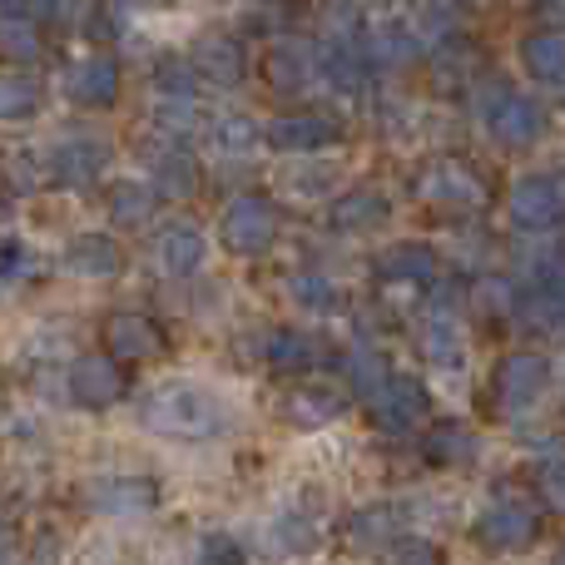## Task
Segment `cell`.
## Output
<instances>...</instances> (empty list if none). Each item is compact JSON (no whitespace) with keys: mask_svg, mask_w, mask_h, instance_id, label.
Instances as JSON below:
<instances>
[{"mask_svg":"<svg viewBox=\"0 0 565 565\" xmlns=\"http://www.w3.org/2000/svg\"><path fill=\"white\" fill-rule=\"evenodd\" d=\"M45 40H40V25L35 15H0V60L6 65H30L40 60Z\"/></svg>","mask_w":565,"mask_h":565,"instance_id":"34","label":"cell"},{"mask_svg":"<svg viewBox=\"0 0 565 565\" xmlns=\"http://www.w3.org/2000/svg\"><path fill=\"white\" fill-rule=\"evenodd\" d=\"M338 362H342V372H348V387L358 392V397H372V392L387 382V372H392V362L382 358L377 348H348V352H338Z\"/></svg>","mask_w":565,"mask_h":565,"instance_id":"35","label":"cell"},{"mask_svg":"<svg viewBox=\"0 0 565 565\" xmlns=\"http://www.w3.org/2000/svg\"><path fill=\"white\" fill-rule=\"evenodd\" d=\"M264 79L278 89V95H302V89L318 79V45L312 40H274L264 55Z\"/></svg>","mask_w":565,"mask_h":565,"instance_id":"18","label":"cell"},{"mask_svg":"<svg viewBox=\"0 0 565 565\" xmlns=\"http://www.w3.org/2000/svg\"><path fill=\"white\" fill-rule=\"evenodd\" d=\"M372 274L382 282H397V288H431V282L441 278V258L431 244L402 238V244H387L377 258H372Z\"/></svg>","mask_w":565,"mask_h":565,"instance_id":"17","label":"cell"},{"mask_svg":"<svg viewBox=\"0 0 565 565\" xmlns=\"http://www.w3.org/2000/svg\"><path fill=\"white\" fill-rule=\"evenodd\" d=\"M274 546L282 551V556H308V551L322 546V526L308 521L302 511H288V516L274 526Z\"/></svg>","mask_w":565,"mask_h":565,"instance_id":"36","label":"cell"},{"mask_svg":"<svg viewBox=\"0 0 565 565\" xmlns=\"http://www.w3.org/2000/svg\"><path fill=\"white\" fill-rule=\"evenodd\" d=\"M189 70L199 75V85L238 89L248 79V50H244V40L238 35L209 30V35H199L194 50H189Z\"/></svg>","mask_w":565,"mask_h":565,"instance_id":"15","label":"cell"},{"mask_svg":"<svg viewBox=\"0 0 565 565\" xmlns=\"http://www.w3.org/2000/svg\"><path fill=\"white\" fill-rule=\"evenodd\" d=\"M471 536H477V546L491 551V556H516V551L536 546V536H541V511L531 507V501L497 497L491 507H481L477 521H471Z\"/></svg>","mask_w":565,"mask_h":565,"instance_id":"4","label":"cell"},{"mask_svg":"<svg viewBox=\"0 0 565 565\" xmlns=\"http://www.w3.org/2000/svg\"><path fill=\"white\" fill-rule=\"evenodd\" d=\"M422 348H427V362L441 372H461L467 367V348H461V332L457 318L447 308H431L427 312V328H422Z\"/></svg>","mask_w":565,"mask_h":565,"instance_id":"30","label":"cell"},{"mask_svg":"<svg viewBox=\"0 0 565 565\" xmlns=\"http://www.w3.org/2000/svg\"><path fill=\"white\" fill-rule=\"evenodd\" d=\"M154 99H199V75L189 70V60L164 55L154 65Z\"/></svg>","mask_w":565,"mask_h":565,"instance_id":"38","label":"cell"},{"mask_svg":"<svg viewBox=\"0 0 565 565\" xmlns=\"http://www.w3.org/2000/svg\"><path fill=\"white\" fill-rule=\"evenodd\" d=\"M417 194L427 199V204H441V209H457V214H467V209H487V179L477 174V169L467 164V159L457 154H437L427 159V164L417 169Z\"/></svg>","mask_w":565,"mask_h":565,"instance_id":"5","label":"cell"},{"mask_svg":"<svg viewBox=\"0 0 565 565\" xmlns=\"http://www.w3.org/2000/svg\"><path fill=\"white\" fill-rule=\"evenodd\" d=\"M105 209H109V224L115 228H145V224H154V214H159V194L149 179H115L105 194Z\"/></svg>","mask_w":565,"mask_h":565,"instance_id":"27","label":"cell"},{"mask_svg":"<svg viewBox=\"0 0 565 565\" xmlns=\"http://www.w3.org/2000/svg\"><path fill=\"white\" fill-rule=\"evenodd\" d=\"M407 501H372V507H358L342 526L348 536V551H382L387 541H397L407 531Z\"/></svg>","mask_w":565,"mask_h":565,"instance_id":"22","label":"cell"},{"mask_svg":"<svg viewBox=\"0 0 565 565\" xmlns=\"http://www.w3.org/2000/svg\"><path fill=\"white\" fill-rule=\"evenodd\" d=\"M556 387V372H551L546 352H507V358L491 367V402H497L501 417H526Z\"/></svg>","mask_w":565,"mask_h":565,"instance_id":"2","label":"cell"},{"mask_svg":"<svg viewBox=\"0 0 565 565\" xmlns=\"http://www.w3.org/2000/svg\"><path fill=\"white\" fill-rule=\"evenodd\" d=\"M65 387L85 412H109L115 402L129 397V377H125V367H119V358H109V352H85V358L70 367Z\"/></svg>","mask_w":565,"mask_h":565,"instance_id":"12","label":"cell"},{"mask_svg":"<svg viewBox=\"0 0 565 565\" xmlns=\"http://www.w3.org/2000/svg\"><path fill=\"white\" fill-rule=\"evenodd\" d=\"M119 30H125L119 6H109V0H89V6H85V35L89 40H115Z\"/></svg>","mask_w":565,"mask_h":565,"instance_id":"41","label":"cell"},{"mask_svg":"<svg viewBox=\"0 0 565 565\" xmlns=\"http://www.w3.org/2000/svg\"><path fill=\"white\" fill-rule=\"evenodd\" d=\"M204 139L218 159H248L258 149V139H264V129H258V119L238 115V109H224V115H214L204 125Z\"/></svg>","mask_w":565,"mask_h":565,"instance_id":"29","label":"cell"},{"mask_svg":"<svg viewBox=\"0 0 565 565\" xmlns=\"http://www.w3.org/2000/svg\"><path fill=\"white\" fill-rule=\"evenodd\" d=\"M139 427L174 441H214L228 431V407L194 377H169L139 397Z\"/></svg>","mask_w":565,"mask_h":565,"instance_id":"1","label":"cell"},{"mask_svg":"<svg viewBox=\"0 0 565 565\" xmlns=\"http://www.w3.org/2000/svg\"><path fill=\"white\" fill-rule=\"evenodd\" d=\"M342 412H348V392H338V387H292L288 397H282V417L302 431L332 427Z\"/></svg>","mask_w":565,"mask_h":565,"instance_id":"26","label":"cell"},{"mask_svg":"<svg viewBox=\"0 0 565 565\" xmlns=\"http://www.w3.org/2000/svg\"><path fill=\"white\" fill-rule=\"evenodd\" d=\"M477 70H481V55L471 40H461V35L437 40V55H431V79H437V89H451V79H457V89H467L471 79H477Z\"/></svg>","mask_w":565,"mask_h":565,"instance_id":"31","label":"cell"},{"mask_svg":"<svg viewBox=\"0 0 565 565\" xmlns=\"http://www.w3.org/2000/svg\"><path fill=\"white\" fill-rule=\"evenodd\" d=\"M40 105H45V89H40L35 75H0V125H20V119H35Z\"/></svg>","mask_w":565,"mask_h":565,"instance_id":"32","label":"cell"},{"mask_svg":"<svg viewBox=\"0 0 565 565\" xmlns=\"http://www.w3.org/2000/svg\"><path fill=\"white\" fill-rule=\"evenodd\" d=\"M154 194L159 199H194L199 194V159L189 154L179 139H169L164 149L154 154Z\"/></svg>","mask_w":565,"mask_h":565,"instance_id":"28","label":"cell"},{"mask_svg":"<svg viewBox=\"0 0 565 565\" xmlns=\"http://www.w3.org/2000/svg\"><path fill=\"white\" fill-rule=\"evenodd\" d=\"M109 169V139L99 135H65L45 149V179L60 189H95Z\"/></svg>","mask_w":565,"mask_h":565,"instance_id":"9","label":"cell"},{"mask_svg":"<svg viewBox=\"0 0 565 565\" xmlns=\"http://www.w3.org/2000/svg\"><path fill=\"white\" fill-rule=\"evenodd\" d=\"M194 565H248V556H244V546H238L234 536L209 531V536L199 541V551H194Z\"/></svg>","mask_w":565,"mask_h":565,"instance_id":"40","label":"cell"},{"mask_svg":"<svg viewBox=\"0 0 565 565\" xmlns=\"http://www.w3.org/2000/svg\"><path fill=\"white\" fill-rule=\"evenodd\" d=\"M377 565H447V561H441V551L431 546V541L407 536V531H402L397 541H387V546H382Z\"/></svg>","mask_w":565,"mask_h":565,"instance_id":"39","label":"cell"},{"mask_svg":"<svg viewBox=\"0 0 565 565\" xmlns=\"http://www.w3.org/2000/svg\"><path fill=\"white\" fill-rule=\"evenodd\" d=\"M119 89H125V75H119V60L95 50V55L70 60L65 70V99L79 109H115Z\"/></svg>","mask_w":565,"mask_h":565,"instance_id":"13","label":"cell"},{"mask_svg":"<svg viewBox=\"0 0 565 565\" xmlns=\"http://www.w3.org/2000/svg\"><path fill=\"white\" fill-rule=\"evenodd\" d=\"M358 45H362V60H367L372 75H402L422 60L427 40L417 35V25L402 15H382V20H367L358 30Z\"/></svg>","mask_w":565,"mask_h":565,"instance_id":"6","label":"cell"},{"mask_svg":"<svg viewBox=\"0 0 565 565\" xmlns=\"http://www.w3.org/2000/svg\"><path fill=\"white\" fill-rule=\"evenodd\" d=\"M422 457H427V467L467 471V467H477V457H481V437L467 422H437V427H427V437H422Z\"/></svg>","mask_w":565,"mask_h":565,"instance_id":"24","label":"cell"},{"mask_svg":"<svg viewBox=\"0 0 565 565\" xmlns=\"http://www.w3.org/2000/svg\"><path fill=\"white\" fill-rule=\"evenodd\" d=\"M367 412H372V422H377V431H387V437H407V431H417L422 422L431 417V397L417 377H407V372H387V382L367 397Z\"/></svg>","mask_w":565,"mask_h":565,"instance_id":"8","label":"cell"},{"mask_svg":"<svg viewBox=\"0 0 565 565\" xmlns=\"http://www.w3.org/2000/svg\"><path fill=\"white\" fill-rule=\"evenodd\" d=\"M60 264H65L75 278H119L125 274V248H119L109 234H79V238H70Z\"/></svg>","mask_w":565,"mask_h":565,"instance_id":"25","label":"cell"},{"mask_svg":"<svg viewBox=\"0 0 565 565\" xmlns=\"http://www.w3.org/2000/svg\"><path fill=\"white\" fill-rule=\"evenodd\" d=\"M392 218V199L382 189L362 184V189H348L328 204V228L332 234H372Z\"/></svg>","mask_w":565,"mask_h":565,"instance_id":"23","label":"cell"},{"mask_svg":"<svg viewBox=\"0 0 565 565\" xmlns=\"http://www.w3.org/2000/svg\"><path fill=\"white\" fill-rule=\"evenodd\" d=\"M507 214L521 234H556L565 214V194L556 174H521L507 194Z\"/></svg>","mask_w":565,"mask_h":565,"instance_id":"11","label":"cell"},{"mask_svg":"<svg viewBox=\"0 0 565 565\" xmlns=\"http://www.w3.org/2000/svg\"><path fill=\"white\" fill-rule=\"evenodd\" d=\"M218 238H224V248L228 254H238V258H264L268 248L278 244L274 199H264V194L234 199V204L224 209V218H218Z\"/></svg>","mask_w":565,"mask_h":565,"instance_id":"7","label":"cell"},{"mask_svg":"<svg viewBox=\"0 0 565 565\" xmlns=\"http://www.w3.org/2000/svg\"><path fill=\"white\" fill-rule=\"evenodd\" d=\"M79 507L109 521L149 516V511H159V481L154 477H95L79 487Z\"/></svg>","mask_w":565,"mask_h":565,"instance_id":"10","label":"cell"},{"mask_svg":"<svg viewBox=\"0 0 565 565\" xmlns=\"http://www.w3.org/2000/svg\"><path fill=\"white\" fill-rule=\"evenodd\" d=\"M40 0H0V15H35Z\"/></svg>","mask_w":565,"mask_h":565,"instance_id":"43","label":"cell"},{"mask_svg":"<svg viewBox=\"0 0 565 565\" xmlns=\"http://www.w3.org/2000/svg\"><path fill=\"white\" fill-rule=\"evenodd\" d=\"M0 565H15V561H10V556H0Z\"/></svg>","mask_w":565,"mask_h":565,"instance_id":"45","label":"cell"},{"mask_svg":"<svg viewBox=\"0 0 565 565\" xmlns=\"http://www.w3.org/2000/svg\"><path fill=\"white\" fill-rule=\"evenodd\" d=\"M536 10H541V15L556 20V15H561V0H536Z\"/></svg>","mask_w":565,"mask_h":565,"instance_id":"44","label":"cell"},{"mask_svg":"<svg viewBox=\"0 0 565 565\" xmlns=\"http://www.w3.org/2000/svg\"><path fill=\"white\" fill-rule=\"evenodd\" d=\"M516 55H521V70H526L531 85H541V89H561L565 85V35H561L556 20H551V25L526 30L521 45H516Z\"/></svg>","mask_w":565,"mask_h":565,"instance_id":"21","label":"cell"},{"mask_svg":"<svg viewBox=\"0 0 565 565\" xmlns=\"http://www.w3.org/2000/svg\"><path fill=\"white\" fill-rule=\"evenodd\" d=\"M481 125L501 149H531L546 135V109L536 95H521L511 85H491L481 95Z\"/></svg>","mask_w":565,"mask_h":565,"instance_id":"3","label":"cell"},{"mask_svg":"<svg viewBox=\"0 0 565 565\" xmlns=\"http://www.w3.org/2000/svg\"><path fill=\"white\" fill-rule=\"evenodd\" d=\"M105 348H109V358H119V362H154L169 352V338L149 312L119 308L105 318Z\"/></svg>","mask_w":565,"mask_h":565,"instance_id":"16","label":"cell"},{"mask_svg":"<svg viewBox=\"0 0 565 565\" xmlns=\"http://www.w3.org/2000/svg\"><path fill=\"white\" fill-rule=\"evenodd\" d=\"M288 298H292V308H302V312H338L342 308V288L332 282L328 274H318V268H302V274H292L288 278Z\"/></svg>","mask_w":565,"mask_h":565,"instance_id":"33","label":"cell"},{"mask_svg":"<svg viewBox=\"0 0 565 565\" xmlns=\"http://www.w3.org/2000/svg\"><path fill=\"white\" fill-rule=\"evenodd\" d=\"M264 139H268V149H278V154H288V159H312L338 145L342 125L332 115H318V109H298V115H278L274 125L264 129Z\"/></svg>","mask_w":565,"mask_h":565,"instance_id":"14","label":"cell"},{"mask_svg":"<svg viewBox=\"0 0 565 565\" xmlns=\"http://www.w3.org/2000/svg\"><path fill=\"white\" fill-rule=\"evenodd\" d=\"M561 451H551L546 461L536 467V497L546 501V511H561Z\"/></svg>","mask_w":565,"mask_h":565,"instance_id":"42","label":"cell"},{"mask_svg":"<svg viewBox=\"0 0 565 565\" xmlns=\"http://www.w3.org/2000/svg\"><path fill=\"white\" fill-rule=\"evenodd\" d=\"M477 308L487 312V318H516V308H521V288H516V278H507V274H487V278H477Z\"/></svg>","mask_w":565,"mask_h":565,"instance_id":"37","label":"cell"},{"mask_svg":"<svg viewBox=\"0 0 565 565\" xmlns=\"http://www.w3.org/2000/svg\"><path fill=\"white\" fill-rule=\"evenodd\" d=\"M264 358L274 362L278 372H288V377H298V372L332 367V362H338V348H332L328 338H318V332L278 328V332H268V348H264Z\"/></svg>","mask_w":565,"mask_h":565,"instance_id":"20","label":"cell"},{"mask_svg":"<svg viewBox=\"0 0 565 565\" xmlns=\"http://www.w3.org/2000/svg\"><path fill=\"white\" fill-rule=\"evenodd\" d=\"M209 258V238L194 218H174L154 234V264L164 268L169 278H194Z\"/></svg>","mask_w":565,"mask_h":565,"instance_id":"19","label":"cell"}]
</instances>
